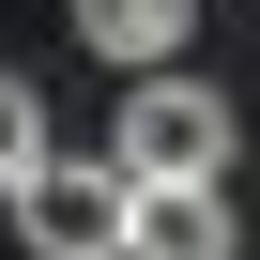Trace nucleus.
I'll use <instances>...</instances> for the list:
<instances>
[{
  "mask_svg": "<svg viewBox=\"0 0 260 260\" xmlns=\"http://www.w3.org/2000/svg\"><path fill=\"white\" fill-rule=\"evenodd\" d=\"M230 184H138V214H122V260H230Z\"/></svg>",
  "mask_w": 260,
  "mask_h": 260,
  "instance_id": "3",
  "label": "nucleus"
},
{
  "mask_svg": "<svg viewBox=\"0 0 260 260\" xmlns=\"http://www.w3.org/2000/svg\"><path fill=\"white\" fill-rule=\"evenodd\" d=\"M122 184H230V92H199L184 61H153L122 92V138H107Z\"/></svg>",
  "mask_w": 260,
  "mask_h": 260,
  "instance_id": "1",
  "label": "nucleus"
},
{
  "mask_svg": "<svg viewBox=\"0 0 260 260\" xmlns=\"http://www.w3.org/2000/svg\"><path fill=\"white\" fill-rule=\"evenodd\" d=\"M31 169H46V92L0 61V214H16V184H31Z\"/></svg>",
  "mask_w": 260,
  "mask_h": 260,
  "instance_id": "5",
  "label": "nucleus"
},
{
  "mask_svg": "<svg viewBox=\"0 0 260 260\" xmlns=\"http://www.w3.org/2000/svg\"><path fill=\"white\" fill-rule=\"evenodd\" d=\"M122 214H138V184H122V169H31L16 184V230L46 245V260H122Z\"/></svg>",
  "mask_w": 260,
  "mask_h": 260,
  "instance_id": "2",
  "label": "nucleus"
},
{
  "mask_svg": "<svg viewBox=\"0 0 260 260\" xmlns=\"http://www.w3.org/2000/svg\"><path fill=\"white\" fill-rule=\"evenodd\" d=\"M184 31H199V0H77V46H92V61H122V77L184 61Z\"/></svg>",
  "mask_w": 260,
  "mask_h": 260,
  "instance_id": "4",
  "label": "nucleus"
}]
</instances>
